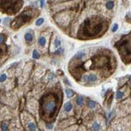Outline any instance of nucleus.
<instances>
[{
  "mask_svg": "<svg viewBox=\"0 0 131 131\" xmlns=\"http://www.w3.org/2000/svg\"><path fill=\"white\" fill-rule=\"evenodd\" d=\"M102 29V24L100 21H93L92 19H87L82 25L83 35L94 36L99 34Z\"/></svg>",
  "mask_w": 131,
  "mask_h": 131,
  "instance_id": "nucleus-1",
  "label": "nucleus"
},
{
  "mask_svg": "<svg viewBox=\"0 0 131 131\" xmlns=\"http://www.w3.org/2000/svg\"><path fill=\"white\" fill-rule=\"evenodd\" d=\"M23 0H0V10L7 14H15L21 8Z\"/></svg>",
  "mask_w": 131,
  "mask_h": 131,
  "instance_id": "nucleus-2",
  "label": "nucleus"
},
{
  "mask_svg": "<svg viewBox=\"0 0 131 131\" xmlns=\"http://www.w3.org/2000/svg\"><path fill=\"white\" fill-rule=\"evenodd\" d=\"M32 19V17L29 15H28L27 13H23L21 14L19 17H17L16 19L14 20L13 24H12V27L14 28H20L21 25H23L25 23L29 21L30 20Z\"/></svg>",
  "mask_w": 131,
  "mask_h": 131,
  "instance_id": "nucleus-3",
  "label": "nucleus"
},
{
  "mask_svg": "<svg viewBox=\"0 0 131 131\" xmlns=\"http://www.w3.org/2000/svg\"><path fill=\"white\" fill-rule=\"evenodd\" d=\"M56 103L54 100H50L46 102H44V105H43V109H44V112H46L47 114H50L53 116L56 110Z\"/></svg>",
  "mask_w": 131,
  "mask_h": 131,
  "instance_id": "nucleus-4",
  "label": "nucleus"
},
{
  "mask_svg": "<svg viewBox=\"0 0 131 131\" xmlns=\"http://www.w3.org/2000/svg\"><path fill=\"white\" fill-rule=\"evenodd\" d=\"M83 80L85 82H87V83H94V82L98 80V77H97V75H94V74L86 75H83Z\"/></svg>",
  "mask_w": 131,
  "mask_h": 131,
  "instance_id": "nucleus-5",
  "label": "nucleus"
},
{
  "mask_svg": "<svg viewBox=\"0 0 131 131\" xmlns=\"http://www.w3.org/2000/svg\"><path fill=\"white\" fill-rule=\"evenodd\" d=\"M73 106H72V104L71 103V102H67V103L65 104L64 105V110L66 112H70L71 111V109H72Z\"/></svg>",
  "mask_w": 131,
  "mask_h": 131,
  "instance_id": "nucleus-6",
  "label": "nucleus"
},
{
  "mask_svg": "<svg viewBox=\"0 0 131 131\" xmlns=\"http://www.w3.org/2000/svg\"><path fill=\"white\" fill-rule=\"evenodd\" d=\"M46 44V38L45 36H41L38 39V45L40 46H45Z\"/></svg>",
  "mask_w": 131,
  "mask_h": 131,
  "instance_id": "nucleus-7",
  "label": "nucleus"
},
{
  "mask_svg": "<svg viewBox=\"0 0 131 131\" xmlns=\"http://www.w3.org/2000/svg\"><path fill=\"white\" fill-rule=\"evenodd\" d=\"M24 39H25V40L27 42H31L32 39H33V36L30 32H27V33L24 35Z\"/></svg>",
  "mask_w": 131,
  "mask_h": 131,
  "instance_id": "nucleus-8",
  "label": "nucleus"
},
{
  "mask_svg": "<svg viewBox=\"0 0 131 131\" xmlns=\"http://www.w3.org/2000/svg\"><path fill=\"white\" fill-rule=\"evenodd\" d=\"M106 8H107L108 10H112V8L114 7V2L113 1H108L107 3H106Z\"/></svg>",
  "mask_w": 131,
  "mask_h": 131,
  "instance_id": "nucleus-9",
  "label": "nucleus"
},
{
  "mask_svg": "<svg viewBox=\"0 0 131 131\" xmlns=\"http://www.w3.org/2000/svg\"><path fill=\"white\" fill-rule=\"evenodd\" d=\"M84 56H85L84 51H79V52H78L76 55H75V58H76L77 59H82Z\"/></svg>",
  "mask_w": 131,
  "mask_h": 131,
  "instance_id": "nucleus-10",
  "label": "nucleus"
},
{
  "mask_svg": "<svg viewBox=\"0 0 131 131\" xmlns=\"http://www.w3.org/2000/svg\"><path fill=\"white\" fill-rule=\"evenodd\" d=\"M66 94L67 95V97H69V98H71V97H72V96H75V92H74L71 89H66Z\"/></svg>",
  "mask_w": 131,
  "mask_h": 131,
  "instance_id": "nucleus-11",
  "label": "nucleus"
},
{
  "mask_svg": "<svg viewBox=\"0 0 131 131\" xmlns=\"http://www.w3.org/2000/svg\"><path fill=\"white\" fill-rule=\"evenodd\" d=\"M28 130H36V126L33 122H30V123L28 125Z\"/></svg>",
  "mask_w": 131,
  "mask_h": 131,
  "instance_id": "nucleus-12",
  "label": "nucleus"
},
{
  "mask_svg": "<svg viewBox=\"0 0 131 131\" xmlns=\"http://www.w3.org/2000/svg\"><path fill=\"white\" fill-rule=\"evenodd\" d=\"M32 57H33L34 59H39L40 58V54H39L38 51L36 50H33V52H32Z\"/></svg>",
  "mask_w": 131,
  "mask_h": 131,
  "instance_id": "nucleus-13",
  "label": "nucleus"
},
{
  "mask_svg": "<svg viewBox=\"0 0 131 131\" xmlns=\"http://www.w3.org/2000/svg\"><path fill=\"white\" fill-rule=\"evenodd\" d=\"M76 104H78V105H79V106L83 105V98L82 96L78 97L77 100H76Z\"/></svg>",
  "mask_w": 131,
  "mask_h": 131,
  "instance_id": "nucleus-14",
  "label": "nucleus"
},
{
  "mask_svg": "<svg viewBox=\"0 0 131 131\" xmlns=\"http://www.w3.org/2000/svg\"><path fill=\"white\" fill-rule=\"evenodd\" d=\"M100 128V126L98 122H95V123L92 125V126H91V129H92L93 130H99Z\"/></svg>",
  "mask_w": 131,
  "mask_h": 131,
  "instance_id": "nucleus-15",
  "label": "nucleus"
},
{
  "mask_svg": "<svg viewBox=\"0 0 131 131\" xmlns=\"http://www.w3.org/2000/svg\"><path fill=\"white\" fill-rule=\"evenodd\" d=\"M124 96V93L122 92V91H117V92H116V98L117 100H121V99L122 97Z\"/></svg>",
  "mask_w": 131,
  "mask_h": 131,
  "instance_id": "nucleus-16",
  "label": "nucleus"
},
{
  "mask_svg": "<svg viewBox=\"0 0 131 131\" xmlns=\"http://www.w3.org/2000/svg\"><path fill=\"white\" fill-rule=\"evenodd\" d=\"M87 105H88V108H95V106H96V102L92 101V100H90V101H88V104H87Z\"/></svg>",
  "mask_w": 131,
  "mask_h": 131,
  "instance_id": "nucleus-17",
  "label": "nucleus"
},
{
  "mask_svg": "<svg viewBox=\"0 0 131 131\" xmlns=\"http://www.w3.org/2000/svg\"><path fill=\"white\" fill-rule=\"evenodd\" d=\"M44 23V19L43 18H40L36 21V26H40L41 24Z\"/></svg>",
  "mask_w": 131,
  "mask_h": 131,
  "instance_id": "nucleus-18",
  "label": "nucleus"
},
{
  "mask_svg": "<svg viewBox=\"0 0 131 131\" xmlns=\"http://www.w3.org/2000/svg\"><path fill=\"white\" fill-rule=\"evenodd\" d=\"M118 28H119L118 24H114V25L112 26V32H116L117 31V29H118Z\"/></svg>",
  "mask_w": 131,
  "mask_h": 131,
  "instance_id": "nucleus-19",
  "label": "nucleus"
},
{
  "mask_svg": "<svg viewBox=\"0 0 131 131\" xmlns=\"http://www.w3.org/2000/svg\"><path fill=\"white\" fill-rule=\"evenodd\" d=\"M6 79H7V75L5 74H3V75H2L0 76V82H4Z\"/></svg>",
  "mask_w": 131,
  "mask_h": 131,
  "instance_id": "nucleus-20",
  "label": "nucleus"
},
{
  "mask_svg": "<svg viewBox=\"0 0 131 131\" xmlns=\"http://www.w3.org/2000/svg\"><path fill=\"white\" fill-rule=\"evenodd\" d=\"M39 3H40V7L43 8L45 7V0H39Z\"/></svg>",
  "mask_w": 131,
  "mask_h": 131,
  "instance_id": "nucleus-21",
  "label": "nucleus"
},
{
  "mask_svg": "<svg viewBox=\"0 0 131 131\" xmlns=\"http://www.w3.org/2000/svg\"><path fill=\"white\" fill-rule=\"evenodd\" d=\"M54 45H55V47H56V48H58V47L60 46V45H61V40H58V39H57V40H55Z\"/></svg>",
  "mask_w": 131,
  "mask_h": 131,
  "instance_id": "nucleus-22",
  "label": "nucleus"
},
{
  "mask_svg": "<svg viewBox=\"0 0 131 131\" xmlns=\"http://www.w3.org/2000/svg\"><path fill=\"white\" fill-rule=\"evenodd\" d=\"M62 52H63V50H62V48H59L58 50H57L56 51H55L54 54L58 55V54H62Z\"/></svg>",
  "mask_w": 131,
  "mask_h": 131,
  "instance_id": "nucleus-23",
  "label": "nucleus"
},
{
  "mask_svg": "<svg viewBox=\"0 0 131 131\" xmlns=\"http://www.w3.org/2000/svg\"><path fill=\"white\" fill-rule=\"evenodd\" d=\"M1 129H2V130H7V126L6 125L5 123H3L2 124V126H1Z\"/></svg>",
  "mask_w": 131,
  "mask_h": 131,
  "instance_id": "nucleus-24",
  "label": "nucleus"
},
{
  "mask_svg": "<svg viewBox=\"0 0 131 131\" xmlns=\"http://www.w3.org/2000/svg\"><path fill=\"white\" fill-rule=\"evenodd\" d=\"M46 127H47V129H49V130H52L53 127H54V125L53 124H47Z\"/></svg>",
  "mask_w": 131,
  "mask_h": 131,
  "instance_id": "nucleus-25",
  "label": "nucleus"
},
{
  "mask_svg": "<svg viewBox=\"0 0 131 131\" xmlns=\"http://www.w3.org/2000/svg\"><path fill=\"white\" fill-rule=\"evenodd\" d=\"M3 40H4V37L3 36H0V44H2V43L3 42Z\"/></svg>",
  "mask_w": 131,
  "mask_h": 131,
  "instance_id": "nucleus-26",
  "label": "nucleus"
},
{
  "mask_svg": "<svg viewBox=\"0 0 131 131\" xmlns=\"http://www.w3.org/2000/svg\"><path fill=\"white\" fill-rule=\"evenodd\" d=\"M65 83H66V84H68V85H70V86H71V83H69V82H68V81H67V79H65Z\"/></svg>",
  "mask_w": 131,
  "mask_h": 131,
  "instance_id": "nucleus-27",
  "label": "nucleus"
}]
</instances>
